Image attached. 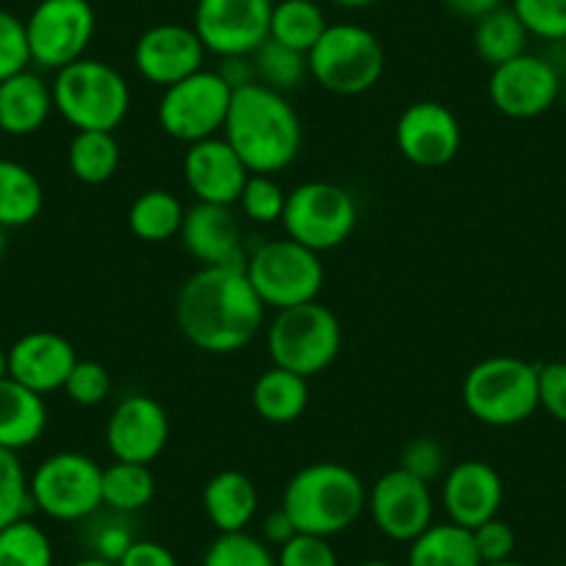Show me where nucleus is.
Returning <instances> with one entry per match:
<instances>
[{"label": "nucleus", "mask_w": 566, "mask_h": 566, "mask_svg": "<svg viewBox=\"0 0 566 566\" xmlns=\"http://www.w3.org/2000/svg\"><path fill=\"white\" fill-rule=\"evenodd\" d=\"M181 244L200 266H244L248 244L233 206L195 203L181 226Z\"/></svg>", "instance_id": "nucleus-21"}, {"label": "nucleus", "mask_w": 566, "mask_h": 566, "mask_svg": "<svg viewBox=\"0 0 566 566\" xmlns=\"http://www.w3.org/2000/svg\"><path fill=\"white\" fill-rule=\"evenodd\" d=\"M255 78L266 90H275L281 95L297 90L308 78V56L306 53L286 48L275 40H266L259 51L253 53Z\"/></svg>", "instance_id": "nucleus-34"}, {"label": "nucleus", "mask_w": 566, "mask_h": 566, "mask_svg": "<svg viewBox=\"0 0 566 566\" xmlns=\"http://www.w3.org/2000/svg\"><path fill=\"white\" fill-rule=\"evenodd\" d=\"M67 167L75 181L101 187L119 167V142L108 130H75L67 148Z\"/></svg>", "instance_id": "nucleus-32"}, {"label": "nucleus", "mask_w": 566, "mask_h": 566, "mask_svg": "<svg viewBox=\"0 0 566 566\" xmlns=\"http://www.w3.org/2000/svg\"><path fill=\"white\" fill-rule=\"evenodd\" d=\"M483 566H525V564H520V560L509 558V560H497V564H483Z\"/></svg>", "instance_id": "nucleus-56"}, {"label": "nucleus", "mask_w": 566, "mask_h": 566, "mask_svg": "<svg viewBox=\"0 0 566 566\" xmlns=\"http://www.w3.org/2000/svg\"><path fill=\"white\" fill-rule=\"evenodd\" d=\"M45 189L25 165L0 159V226L25 228L42 214Z\"/></svg>", "instance_id": "nucleus-28"}, {"label": "nucleus", "mask_w": 566, "mask_h": 566, "mask_svg": "<svg viewBox=\"0 0 566 566\" xmlns=\"http://www.w3.org/2000/svg\"><path fill=\"white\" fill-rule=\"evenodd\" d=\"M95 29L97 18L90 0H36L25 20L31 64L59 73L84 59Z\"/></svg>", "instance_id": "nucleus-12"}, {"label": "nucleus", "mask_w": 566, "mask_h": 566, "mask_svg": "<svg viewBox=\"0 0 566 566\" xmlns=\"http://www.w3.org/2000/svg\"><path fill=\"white\" fill-rule=\"evenodd\" d=\"M31 64L29 36H25V20L18 14L0 9V81L23 73Z\"/></svg>", "instance_id": "nucleus-41"}, {"label": "nucleus", "mask_w": 566, "mask_h": 566, "mask_svg": "<svg viewBox=\"0 0 566 566\" xmlns=\"http://www.w3.org/2000/svg\"><path fill=\"white\" fill-rule=\"evenodd\" d=\"M464 408L489 428H514L538 411V367L516 356L478 361L461 384Z\"/></svg>", "instance_id": "nucleus-5"}, {"label": "nucleus", "mask_w": 566, "mask_h": 566, "mask_svg": "<svg viewBox=\"0 0 566 566\" xmlns=\"http://www.w3.org/2000/svg\"><path fill=\"white\" fill-rule=\"evenodd\" d=\"M283 231L314 253H325L353 237L358 206L345 187L331 181H306L286 195Z\"/></svg>", "instance_id": "nucleus-10"}, {"label": "nucleus", "mask_w": 566, "mask_h": 566, "mask_svg": "<svg viewBox=\"0 0 566 566\" xmlns=\"http://www.w3.org/2000/svg\"><path fill=\"white\" fill-rule=\"evenodd\" d=\"M75 361V347L62 334L29 331L9 347V378L45 397L64 389Z\"/></svg>", "instance_id": "nucleus-22"}, {"label": "nucleus", "mask_w": 566, "mask_h": 566, "mask_svg": "<svg viewBox=\"0 0 566 566\" xmlns=\"http://www.w3.org/2000/svg\"><path fill=\"white\" fill-rule=\"evenodd\" d=\"M286 195L290 192L275 181V176L250 172L237 206L255 226H272V222H281L283 209H286Z\"/></svg>", "instance_id": "nucleus-38"}, {"label": "nucleus", "mask_w": 566, "mask_h": 566, "mask_svg": "<svg viewBox=\"0 0 566 566\" xmlns=\"http://www.w3.org/2000/svg\"><path fill=\"white\" fill-rule=\"evenodd\" d=\"M353 566H397V564H391V560L373 558V560H358V564H353Z\"/></svg>", "instance_id": "nucleus-54"}, {"label": "nucleus", "mask_w": 566, "mask_h": 566, "mask_svg": "<svg viewBox=\"0 0 566 566\" xmlns=\"http://www.w3.org/2000/svg\"><path fill=\"white\" fill-rule=\"evenodd\" d=\"M108 391H112V375H108V369L101 361H90V358H84V361L78 358L67 384H64V395L75 406L84 408L101 406L108 397Z\"/></svg>", "instance_id": "nucleus-40"}, {"label": "nucleus", "mask_w": 566, "mask_h": 566, "mask_svg": "<svg viewBox=\"0 0 566 566\" xmlns=\"http://www.w3.org/2000/svg\"><path fill=\"white\" fill-rule=\"evenodd\" d=\"M170 442V417L150 395H125L106 419V448L114 461L154 464Z\"/></svg>", "instance_id": "nucleus-17"}, {"label": "nucleus", "mask_w": 566, "mask_h": 566, "mask_svg": "<svg viewBox=\"0 0 566 566\" xmlns=\"http://www.w3.org/2000/svg\"><path fill=\"white\" fill-rule=\"evenodd\" d=\"M0 566H53L51 536L29 516L0 531Z\"/></svg>", "instance_id": "nucleus-35"}, {"label": "nucleus", "mask_w": 566, "mask_h": 566, "mask_svg": "<svg viewBox=\"0 0 566 566\" xmlns=\"http://www.w3.org/2000/svg\"><path fill=\"white\" fill-rule=\"evenodd\" d=\"M297 536V527L295 522L290 520V514L277 505L275 511H270V514H264V520H261V538H264L270 547H283V544L290 542V538Z\"/></svg>", "instance_id": "nucleus-48"}, {"label": "nucleus", "mask_w": 566, "mask_h": 566, "mask_svg": "<svg viewBox=\"0 0 566 566\" xmlns=\"http://www.w3.org/2000/svg\"><path fill=\"white\" fill-rule=\"evenodd\" d=\"M538 408H544L555 422L566 424V361L538 367Z\"/></svg>", "instance_id": "nucleus-46"}, {"label": "nucleus", "mask_w": 566, "mask_h": 566, "mask_svg": "<svg viewBox=\"0 0 566 566\" xmlns=\"http://www.w3.org/2000/svg\"><path fill=\"white\" fill-rule=\"evenodd\" d=\"M203 511L217 533L248 531L259 516V489L244 472L222 470L206 483Z\"/></svg>", "instance_id": "nucleus-24"}, {"label": "nucleus", "mask_w": 566, "mask_h": 566, "mask_svg": "<svg viewBox=\"0 0 566 566\" xmlns=\"http://www.w3.org/2000/svg\"><path fill=\"white\" fill-rule=\"evenodd\" d=\"M266 350L275 367L314 378L339 356L342 325L319 301L281 308L266 328Z\"/></svg>", "instance_id": "nucleus-7"}, {"label": "nucleus", "mask_w": 566, "mask_h": 566, "mask_svg": "<svg viewBox=\"0 0 566 566\" xmlns=\"http://www.w3.org/2000/svg\"><path fill=\"white\" fill-rule=\"evenodd\" d=\"M244 275L266 308H292L317 301L325 283L319 253L303 248L295 239H266L248 250Z\"/></svg>", "instance_id": "nucleus-6"}, {"label": "nucleus", "mask_w": 566, "mask_h": 566, "mask_svg": "<svg viewBox=\"0 0 566 566\" xmlns=\"http://www.w3.org/2000/svg\"><path fill=\"white\" fill-rule=\"evenodd\" d=\"M406 566H483L472 531L455 522H433L408 544Z\"/></svg>", "instance_id": "nucleus-27"}, {"label": "nucleus", "mask_w": 566, "mask_h": 566, "mask_svg": "<svg viewBox=\"0 0 566 566\" xmlns=\"http://www.w3.org/2000/svg\"><path fill=\"white\" fill-rule=\"evenodd\" d=\"M181 170L195 200L214 206H237L250 178V170L228 145L226 136H211L187 145Z\"/></svg>", "instance_id": "nucleus-19"}, {"label": "nucleus", "mask_w": 566, "mask_h": 566, "mask_svg": "<svg viewBox=\"0 0 566 566\" xmlns=\"http://www.w3.org/2000/svg\"><path fill=\"white\" fill-rule=\"evenodd\" d=\"M277 566H339V555L328 538L297 533L295 538L275 549Z\"/></svg>", "instance_id": "nucleus-44"}, {"label": "nucleus", "mask_w": 566, "mask_h": 566, "mask_svg": "<svg viewBox=\"0 0 566 566\" xmlns=\"http://www.w3.org/2000/svg\"><path fill=\"white\" fill-rule=\"evenodd\" d=\"M527 40L531 34L511 7H500L486 18L475 20V31H472V48L489 67H500L527 53Z\"/></svg>", "instance_id": "nucleus-29"}, {"label": "nucleus", "mask_w": 566, "mask_h": 566, "mask_svg": "<svg viewBox=\"0 0 566 566\" xmlns=\"http://www.w3.org/2000/svg\"><path fill=\"white\" fill-rule=\"evenodd\" d=\"M217 73L222 75V81H226V84L231 86L233 92L242 90V86L259 84V78H255L253 56H226V59H220V67H217Z\"/></svg>", "instance_id": "nucleus-49"}, {"label": "nucleus", "mask_w": 566, "mask_h": 566, "mask_svg": "<svg viewBox=\"0 0 566 566\" xmlns=\"http://www.w3.org/2000/svg\"><path fill=\"white\" fill-rule=\"evenodd\" d=\"M281 509L295 522L297 533L331 538L356 525L367 511V486L339 461H314L283 486Z\"/></svg>", "instance_id": "nucleus-3"}, {"label": "nucleus", "mask_w": 566, "mask_h": 566, "mask_svg": "<svg viewBox=\"0 0 566 566\" xmlns=\"http://www.w3.org/2000/svg\"><path fill=\"white\" fill-rule=\"evenodd\" d=\"M328 25V18L317 0H275L270 18V40L308 56Z\"/></svg>", "instance_id": "nucleus-31"}, {"label": "nucleus", "mask_w": 566, "mask_h": 566, "mask_svg": "<svg viewBox=\"0 0 566 566\" xmlns=\"http://www.w3.org/2000/svg\"><path fill=\"white\" fill-rule=\"evenodd\" d=\"M222 136L255 176H277L295 165L303 150L301 114L290 97L264 84L233 92Z\"/></svg>", "instance_id": "nucleus-2"}, {"label": "nucleus", "mask_w": 566, "mask_h": 566, "mask_svg": "<svg viewBox=\"0 0 566 566\" xmlns=\"http://www.w3.org/2000/svg\"><path fill=\"white\" fill-rule=\"evenodd\" d=\"M184 214H187V209L176 195L167 192V189H148L130 203L128 228L142 242L161 244L181 233Z\"/></svg>", "instance_id": "nucleus-30"}, {"label": "nucleus", "mask_w": 566, "mask_h": 566, "mask_svg": "<svg viewBox=\"0 0 566 566\" xmlns=\"http://www.w3.org/2000/svg\"><path fill=\"white\" fill-rule=\"evenodd\" d=\"M45 428V397L12 378L0 380V448L20 453L40 442Z\"/></svg>", "instance_id": "nucleus-25"}, {"label": "nucleus", "mask_w": 566, "mask_h": 566, "mask_svg": "<svg viewBox=\"0 0 566 566\" xmlns=\"http://www.w3.org/2000/svg\"><path fill=\"white\" fill-rule=\"evenodd\" d=\"M367 509L375 527L386 538L411 544L419 533L433 525V492L431 483L419 481L411 472H384L367 492Z\"/></svg>", "instance_id": "nucleus-14"}, {"label": "nucleus", "mask_w": 566, "mask_h": 566, "mask_svg": "<svg viewBox=\"0 0 566 566\" xmlns=\"http://www.w3.org/2000/svg\"><path fill=\"white\" fill-rule=\"evenodd\" d=\"M308 397H312L308 378L290 373V369L275 367V364L270 369H264L253 380V389H250L253 411L270 424L297 422L303 417V411L308 408Z\"/></svg>", "instance_id": "nucleus-26"}, {"label": "nucleus", "mask_w": 566, "mask_h": 566, "mask_svg": "<svg viewBox=\"0 0 566 566\" xmlns=\"http://www.w3.org/2000/svg\"><path fill=\"white\" fill-rule=\"evenodd\" d=\"M553 566H566V564H553Z\"/></svg>", "instance_id": "nucleus-57"}, {"label": "nucleus", "mask_w": 566, "mask_h": 566, "mask_svg": "<svg viewBox=\"0 0 566 566\" xmlns=\"http://www.w3.org/2000/svg\"><path fill=\"white\" fill-rule=\"evenodd\" d=\"M275 0H198L192 29L217 59L253 56L270 40Z\"/></svg>", "instance_id": "nucleus-13"}, {"label": "nucleus", "mask_w": 566, "mask_h": 566, "mask_svg": "<svg viewBox=\"0 0 566 566\" xmlns=\"http://www.w3.org/2000/svg\"><path fill=\"white\" fill-rule=\"evenodd\" d=\"M472 542H475L478 555H481L483 564H497V560L514 558L516 549V533L509 522H503L500 516L483 522L472 531Z\"/></svg>", "instance_id": "nucleus-45"}, {"label": "nucleus", "mask_w": 566, "mask_h": 566, "mask_svg": "<svg viewBox=\"0 0 566 566\" xmlns=\"http://www.w3.org/2000/svg\"><path fill=\"white\" fill-rule=\"evenodd\" d=\"M331 3L339 9H367V7H373L375 0H331Z\"/></svg>", "instance_id": "nucleus-51"}, {"label": "nucleus", "mask_w": 566, "mask_h": 566, "mask_svg": "<svg viewBox=\"0 0 566 566\" xmlns=\"http://www.w3.org/2000/svg\"><path fill=\"white\" fill-rule=\"evenodd\" d=\"M156 497V475L150 464L114 461L103 470V509L114 514H136Z\"/></svg>", "instance_id": "nucleus-33"}, {"label": "nucleus", "mask_w": 566, "mask_h": 566, "mask_svg": "<svg viewBox=\"0 0 566 566\" xmlns=\"http://www.w3.org/2000/svg\"><path fill=\"white\" fill-rule=\"evenodd\" d=\"M527 34L544 42H566V0H511Z\"/></svg>", "instance_id": "nucleus-39"}, {"label": "nucleus", "mask_w": 566, "mask_h": 566, "mask_svg": "<svg viewBox=\"0 0 566 566\" xmlns=\"http://www.w3.org/2000/svg\"><path fill=\"white\" fill-rule=\"evenodd\" d=\"M9 378V350L0 347V380Z\"/></svg>", "instance_id": "nucleus-53"}, {"label": "nucleus", "mask_w": 566, "mask_h": 566, "mask_svg": "<svg viewBox=\"0 0 566 566\" xmlns=\"http://www.w3.org/2000/svg\"><path fill=\"white\" fill-rule=\"evenodd\" d=\"M400 470L411 472L424 483H433L448 472V453L433 437H417L402 448Z\"/></svg>", "instance_id": "nucleus-42"}, {"label": "nucleus", "mask_w": 566, "mask_h": 566, "mask_svg": "<svg viewBox=\"0 0 566 566\" xmlns=\"http://www.w3.org/2000/svg\"><path fill=\"white\" fill-rule=\"evenodd\" d=\"M200 566H277L275 549L248 531L217 533Z\"/></svg>", "instance_id": "nucleus-36"}, {"label": "nucleus", "mask_w": 566, "mask_h": 566, "mask_svg": "<svg viewBox=\"0 0 566 566\" xmlns=\"http://www.w3.org/2000/svg\"><path fill=\"white\" fill-rule=\"evenodd\" d=\"M233 90L217 70H198L189 78L167 86L159 101V128L184 145L220 136L226 128Z\"/></svg>", "instance_id": "nucleus-11"}, {"label": "nucleus", "mask_w": 566, "mask_h": 566, "mask_svg": "<svg viewBox=\"0 0 566 566\" xmlns=\"http://www.w3.org/2000/svg\"><path fill=\"white\" fill-rule=\"evenodd\" d=\"M117 566H178V558L167 544L154 542V538H136L128 553L117 560Z\"/></svg>", "instance_id": "nucleus-47"}, {"label": "nucleus", "mask_w": 566, "mask_h": 566, "mask_svg": "<svg viewBox=\"0 0 566 566\" xmlns=\"http://www.w3.org/2000/svg\"><path fill=\"white\" fill-rule=\"evenodd\" d=\"M31 509H34V503H31L29 475H25L23 461L12 450L0 448V531L29 516Z\"/></svg>", "instance_id": "nucleus-37"}, {"label": "nucleus", "mask_w": 566, "mask_h": 566, "mask_svg": "<svg viewBox=\"0 0 566 566\" xmlns=\"http://www.w3.org/2000/svg\"><path fill=\"white\" fill-rule=\"evenodd\" d=\"M3 255H7V228L0 226V261H3Z\"/></svg>", "instance_id": "nucleus-55"}, {"label": "nucleus", "mask_w": 566, "mask_h": 566, "mask_svg": "<svg viewBox=\"0 0 566 566\" xmlns=\"http://www.w3.org/2000/svg\"><path fill=\"white\" fill-rule=\"evenodd\" d=\"M53 108L75 130H114L130 112V86L117 67L101 59H78L56 73Z\"/></svg>", "instance_id": "nucleus-4"}, {"label": "nucleus", "mask_w": 566, "mask_h": 566, "mask_svg": "<svg viewBox=\"0 0 566 566\" xmlns=\"http://www.w3.org/2000/svg\"><path fill=\"white\" fill-rule=\"evenodd\" d=\"M560 95V73L549 59L522 53L492 67L489 101L511 119H533L547 114Z\"/></svg>", "instance_id": "nucleus-15"}, {"label": "nucleus", "mask_w": 566, "mask_h": 566, "mask_svg": "<svg viewBox=\"0 0 566 566\" xmlns=\"http://www.w3.org/2000/svg\"><path fill=\"white\" fill-rule=\"evenodd\" d=\"M461 123L450 106L439 101H417L402 108L395 125V142L402 159L422 170L450 165L461 150Z\"/></svg>", "instance_id": "nucleus-16"}, {"label": "nucleus", "mask_w": 566, "mask_h": 566, "mask_svg": "<svg viewBox=\"0 0 566 566\" xmlns=\"http://www.w3.org/2000/svg\"><path fill=\"white\" fill-rule=\"evenodd\" d=\"M505 486L500 472L481 459H467L450 467L442 478V505L455 525L475 531L494 520L503 509Z\"/></svg>", "instance_id": "nucleus-20"}, {"label": "nucleus", "mask_w": 566, "mask_h": 566, "mask_svg": "<svg viewBox=\"0 0 566 566\" xmlns=\"http://www.w3.org/2000/svg\"><path fill=\"white\" fill-rule=\"evenodd\" d=\"M209 51L203 48L192 25L159 23L139 34L134 45V67L148 84L167 86L203 70Z\"/></svg>", "instance_id": "nucleus-18"}, {"label": "nucleus", "mask_w": 566, "mask_h": 566, "mask_svg": "<svg viewBox=\"0 0 566 566\" xmlns=\"http://www.w3.org/2000/svg\"><path fill=\"white\" fill-rule=\"evenodd\" d=\"M386 67L378 36L356 23H334L308 51V75L334 95H364Z\"/></svg>", "instance_id": "nucleus-8"}, {"label": "nucleus", "mask_w": 566, "mask_h": 566, "mask_svg": "<svg viewBox=\"0 0 566 566\" xmlns=\"http://www.w3.org/2000/svg\"><path fill=\"white\" fill-rule=\"evenodd\" d=\"M134 542L136 536L134 531H130L125 514H114V511L106 520H97L90 531L92 555H97V558L103 560H112V564H117Z\"/></svg>", "instance_id": "nucleus-43"}, {"label": "nucleus", "mask_w": 566, "mask_h": 566, "mask_svg": "<svg viewBox=\"0 0 566 566\" xmlns=\"http://www.w3.org/2000/svg\"><path fill=\"white\" fill-rule=\"evenodd\" d=\"M53 90L42 75L23 70L0 81V130L9 136H31L51 119Z\"/></svg>", "instance_id": "nucleus-23"}, {"label": "nucleus", "mask_w": 566, "mask_h": 566, "mask_svg": "<svg viewBox=\"0 0 566 566\" xmlns=\"http://www.w3.org/2000/svg\"><path fill=\"white\" fill-rule=\"evenodd\" d=\"M73 566H117V564H112V560H103V558H97V555H86V558L75 560Z\"/></svg>", "instance_id": "nucleus-52"}, {"label": "nucleus", "mask_w": 566, "mask_h": 566, "mask_svg": "<svg viewBox=\"0 0 566 566\" xmlns=\"http://www.w3.org/2000/svg\"><path fill=\"white\" fill-rule=\"evenodd\" d=\"M264 308L244 266H200L178 290L176 323L198 350L231 356L259 336Z\"/></svg>", "instance_id": "nucleus-1"}, {"label": "nucleus", "mask_w": 566, "mask_h": 566, "mask_svg": "<svg viewBox=\"0 0 566 566\" xmlns=\"http://www.w3.org/2000/svg\"><path fill=\"white\" fill-rule=\"evenodd\" d=\"M31 503L56 522H84L103 509V467L92 455L64 450L29 478Z\"/></svg>", "instance_id": "nucleus-9"}, {"label": "nucleus", "mask_w": 566, "mask_h": 566, "mask_svg": "<svg viewBox=\"0 0 566 566\" xmlns=\"http://www.w3.org/2000/svg\"><path fill=\"white\" fill-rule=\"evenodd\" d=\"M444 3H448L450 12L467 20H481L494 9L505 7V0H444Z\"/></svg>", "instance_id": "nucleus-50"}]
</instances>
